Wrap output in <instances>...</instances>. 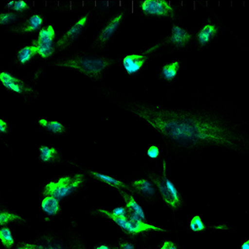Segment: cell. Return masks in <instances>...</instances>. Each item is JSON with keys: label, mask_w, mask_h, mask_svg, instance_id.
<instances>
[{"label": "cell", "mask_w": 249, "mask_h": 249, "mask_svg": "<svg viewBox=\"0 0 249 249\" xmlns=\"http://www.w3.org/2000/svg\"><path fill=\"white\" fill-rule=\"evenodd\" d=\"M208 228L212 230L217 231H228L234 230V228H230L227 224H220L216 226L213 225V226H209Z\"/></svg>", "instance_id": "obj_34"}, {"label": "cell", "mask_w": 249, "mask_h": 249, "mask_svg": "<svg viewBox=\"0 0 249 249\" xmlns=\"http://www.w3.org/2000/svg\"><path fill=\"white\" fill-rule=\"evenodd\" d=\"M91 17V13L81 14L69 28L58 36L55 42L56 57L72 50L76 45H78L76 43V39L82 32H86L89 29Z\"/></svg>", "instance_id": "obj_12"}, {"label": "cell", "mask_w": 249, "mask_h": 249, "mask_svg": "<svg viewBox=\"0 0 249 249\" xmlns=\"http://www.w3.org/2000/svg\"><path fill=\"white\" fill-rule=\"evenodd\" d=\"M0 225L1 228H11L13 225H17L22 228H30V223L25 218L19 215L16 211H11L9 206L3 203H1L0 209Z\"/></svg>", "instance_id": "obj_25"}, {"label": "cell", "mask_w": 249, "mask_h": 249, "mask_svg": "<svg viewBox=\"0 0 249 249\" xmlns=\"http://www.w3.org/2000/svg\"><path fill=\"white\" fill-rule=\"evenodd\" d=\"M37 161L42 168L69 164V159H64L63 153L56 146H49L47 144H41L38 146Z\"/></svg>", "instance_id": "obj_19"}, {"label": "cell", "mask_w": 249, "mask_h": 249, "mask_svg": "<svg viewBox=\"0 0 249 249\" xmlns=\"http://www.w3.org/2000/svg\"><path fill=\"white\" fill-rule=\"evenodd\" d=\"M189 229L194 233L199 235V234L206 232L209 228L204 221V219L200 215L196 214V215H194L190 219Z\"/></svg>", "instance_id": "obj_27"}, {"label": "cell", "mask_w": 249, "mask_h": 249, "mask_svg": "<svg viewBox=\"0 0 249 249\" xmlns=\"http://www.w3.org/2000/svg\"><path fill=\"white\" fill-rule=\"evenodd\" d=\"M136 8L131 3L132 14L135 10L140 20L181 21L188 17V10L183 0H138Z\"/></svg>", "instance_id": "obj_6"}, {"label": "cell", "mask_w": 249, "mask_h": 249, "mask_svg": "<svg viewBox=\"0 0 249 249\" xmlns=\"http://www.w3.org/2000/svg\"><path fill=\"white\" fill-rule=\"evenodd\" d=\"M123 181L130 187L133 196L141 200V202L153 206L161 200L153 182L142 174H135L124 178Z\"/></svg>", "instance_id": "obj_13"}, {"label": "cell", "mask_w": 249, "mask_h": 249, "mask_svg": "<svg viewBox=\"0 0 249 249\" xmlns=\"http://www.w3.org/2000/svg\"><path fill=\"white\" fill-rule=\"evenodd\" d=\"M90 249H114L113 243H109L108 241H100L94 243Z\"/></svg>", "instance_id": "obj_33"}, {"label": "cell", "mask_w": 249, "mask_h": 249, "mask_svg": "<svg viewBox=\"0 0 249 249\" xmlns=\"http://www.w3.org/2000/svg\"><path fill=\"white\" fill-rule=\"evenodd\" d=\"M185 62V60L181 58L165 62L159 68L157 72V80L159 83H165L168 85L174 84L180 75Z\"/></svg>", "instance_id": "obj_20"}, {"label": "cell", "mask_w": 249, "mask_h": 249, "mask_svg": "<svg viewBox=\"0 0 249 249\" xmlns=\"http://www.w3.org/2000/svg\"><path fill=\"white\" fill-rule=\"evenodd\" d=\"M84 214L111 221L120 228L122 237L134 241L142 249H156L149 244L153 234L172 232L171 231L150 224L143 209L136 198L111 210L92 206L84 212Z\"/></svg>", "instance_id": "obj_2"}, {"label": "cell", "mask_w": 249, "mask_h": 249, "mask_svg": "<svg viewBox=\"0 0 249 249\" xmlns=\"http://www.w3.org/2000/svg\"><path fill=\"white\" fill-rule=\"evenodd\" d=\"M162 168H153L149 166H139L142 174L153 182L158 190L162 202L168 206L175 216V213L180 212L186 206L184 196L176 184L168 177V160L162 156Z\"/></svg>", "instance_id": "obj_4"}, {"label": "cell", "mask_w": 249, "mask_h": 249, "mask_svg": "<svg viewBox=\"0 0 249 249\" xmlns=\"http://www.w3.org/2000/svg\"><path fill=\"white\" fill-rule=\"evenodd\" d=\"M0 84L3 89L15 96L21 98L23 102L31 106L37 101L40 92L18 72H14L11 65L0 68Z\"/></svg>", "instance_id": "obj_9"}, {"label": "cell", "mask_w": 249, "mask_h": 249, "mask_svg": "<svg viewBox=\"0 0 249 249\" xmlns=\"http://www.w3.org/2000/svg\"><path fill=\"white\" fill-rule=\"evenodd\" d=\"M109 101L161 136L168 161L199 159L209 148L249 156V122L236 104L212 91L210 98L197 95L190 107H168L118 91L110 93Z\"/></svg>", "instance_id": "obj_1"}, {"label": "cell", "mask_w": 249, "mask_h": 249, "mask_svg": "<svg viewBox=\"0 0 249 249\" xmlns=\"http://www.w3.org/2000/svg\"><path fill=\"white\" fill-rule=\"evenodd\" d=\"M225 28L224 22L215 14L207 17L205 23L196 31L195 51L199 53L206 51L212 44L217 41Z\"/></svg>", "instance_id": "obj_14"}, {"label": "cell", "mask_w": 249, "mask_h": 249, "mask_svg": "<svg viewBox=\"0 0 249 249\" xmlns=\"http://www.w3.org/2000/svg\"><path fill=\"white\" fill-rule=\"evenodd\" d=\"M47 25V14L41 9L34 10L19 19V21L8 29L4 33L15 35L20 37H33Z\"/></svg>", "instance_id": "obj_15"}, {"label": "cell", "mask_w": 249, "mask_h": 249, "mask_svg": "<svg viewBox=\"0 0 249 249\" xmlns=\"http://www.w3.org/2000/svg\"><path fill=\"white\" fill-rule=\"evenodd\" d=\"M12 133V127L10 125V122L5 119L0 118V138L3 140V138L9 137Z\"/></svg>", "instance_id": "obj_31"}, {"label": "cell", "mask_w": 249, "mask_h": 249, "mask_svg": "<svg viewBox=\"0 0 249 249\" xmlns=\"http://www.w3.org/2000/svg\"><path fill=\"white\" fill-rule=\"evenodd\" d=\"M69 165L72 166L75 168H78V170L84 172L88 177L90 178L91 180L95 181L97 183L103 184L106 186L112 188L114 190L118 191L120 194V196L122 197L123 202H125L126 200L130 199L131 197L133 196V195L131 194L130 187L124 183L123 180H119L117 178L112 177L109 175L102 174L100 171H97L94 169L87 168L85 166L80 165L76 160H71L69 159Z\"/></svg>", "instance_id": "obj_17"}, {"label": "cell", "mask_w": 249, "mask_h": 249, "mask_svg": "<svg viewBox=\"0 0 249 249\" xmlns=\"http://www.w3.org/2000/svg\"><path fill=\"white\" fill-rule=\"evenodd\" d=\"M43 63L47 67L78 72L94 84H101L107 72L122 63V56L110 57L95 54L82 50L76 45L72 50Z\"/></svg>", "instance_id": "obj_3"}, {"label": "cell", "mask_w": 249, "mask_h": 249, "mask_svg": "<svg viewBox=\"0 0 249 249\" xmlns=\"http://www.w3.org/2000/svg\"><path fill=\"white\" fill-rule=\"evenodd\" d=\"M132 15L131 6L120 2L113 12L96 26V36L88 50L95 54L103 55L111 43L116 31L122 28L129 16Z\"/></svg>", "instance_id": "obj_7"}, {"label": "cell", "mask_w": 249, "mask_h": 249, "mask_svg": "<svg viewBox=\"0 0 249 249\" xmlns=\"http://www.w3.org/2000/svg\"><path fill=\"white\" fill-rule=\"evenodd\" d=\"M159 41L162 46V56L190 53L195 50L196 31L186 26L184 20L174 22L168 33Z\"/></svg>", "instance_id": "obj_8"}, {"label": "cell", "mask_w": 249, "mask_h": 249, "mask_svg": "<svg viewBox=\"0 0 249 249\" xmlns=\"http://www.w3.org/2000/svg\"><path fill=\"white\" fill-rule=\"evenodd\" d=\"M0 240L3 249H15L17 245V238L13 236L11 228L3 227L0 230Z\"/></svg>", "instance_id": "obj_26"}, {"label": "cell", "mask_w": 249, "mask_h": 249, "mask_svg": "<svg viewBox=\"0 0 249 249\" xmlns=\"http://www.w3.org/2000/svg\"><path fill=\"white\" fill-rule=\"evenodd\" d=\"M15 249H70L61 231L45 229L29 239H17Z\"/></svg>", "instance_id": "obj_11"}, {"label": "cell", "mask_w": 249, "mask_h": 249, "mask_svg": "<svg viewBox=\"0 0 249 249\" xmlns=\"http://www.w3.org/2000/svg\"><path fill=\"white\" fill-rule=\"evenodd\" d=\"M57 37L56 29L52 24H47L37 34L31 37L30 44L36 47L40 61L47 62L56 57L55 42Z\"/></svg>", "instance_id": "obj_16"}, {"label": "cell", "mask_w": 249, "mask_h": 249, "mask_svg": "<svg viewBox=\"0 0 249 249\" xmlns=\"http://www.w3.org/2000/svg\"><path fill=\"white\" fill-rule=\"evenodd\" d=\"M162 46L160 41L153 46L138 51L136 53H129L122 56V63L125 71V75L130 78L132 75L143 72L146 65L151 60L162 56Z\"/></svg>", "instance_id": "obj_10"}, {"label": "cell", "mask_w": 249, "mask_h": 249, "mask_svg": "<svg viewBox=\"0 0 249 249\" xmlns=\"http://www.w3.org/2000/svg\"><path fill=\"white\" fill-rule=\"evenodd\" d=\"M239 249H249V239L246 240L240 245Z\"/></svg>", "instance_id": "obj_35"}, {"label": "cell", "mask_w": 249, "mask_h": 249, "mask_svg": "<svg viewBox=\"0 0 249 249\" xmlns=\"http://www.w3.org/2000/svg\"><path fill=\"white\" fill-rule=\"evenodd\" d=\"M40 208L43 214V221L51 224L63 213L62 204L58 198L46 196L40 199Z\"/></svg>", "instance_id": "obj_24"}, {"label": "cell", "mask_w": 249, "mask_h": 249, "mask_svg": "<svg viewBox=\"0 0 249 249\" xmlns=\"http://www.w3.org/2000/svg\"><path fill=\"white\" fill-rule=\"evenodd\" d=\"M90 181L88 175L81 170L72 173L67 172L42 182L37 190L39 199L46 196L58 199L64 197L73 198L88 190Z\"/></svg>", "instance_id": "obj_5"}, {"label": "cell", "mask_w": 249, "mask_h": 249, "mask_svg": "<svg viewBox=\"0 0 249 249\" xmlns=\"http://www.w3.org/2000/svg\"><path fill=\"white\" fill-rule=\"evenodd\" d=\"M37 62H40V58L36 47L31 44H25L17 49L10 65L12 68L25 69Z\"/></svg>", "instance_id": "obj_21"}, {"label": "cell", "mask_w": 249, "mask_h": 249, "mask_svg": "<svg viewBox=\"0 0 249 249\" xmlns=\"http://www.w3.org/2000/svg\"><path fill=\"white\" fill-rule=\"evenodd\" d=\"M146 153H147V156L149 157L151 160H157V159H161L162 156L158 145L154 143L151 144V145L147 146Z\"/></svg>", "instance_id": "obj_32"}, {"label": "cell", "mask_w": 249, "mask_h": 249, "mask_svg": "<svg viewBox=\"0 0 249 249\" xmlns=\"http://www.w3.org/2000/svg\"><path fill=\"white\" fill-rule=\"evenodd\" d=\"M38 131L42 134H47L56 138H62L69 135L71 128L62 122L53 119L40 117L37 120Z\"/></svg>", "instance_id": "obj_22"}, {"label": "cell", "mask_w": 249, "mask_h": 249, "mask_svg": "<svg viewBox=\"0 0 249 249\" xmlns=\"http://www.w3.org/2000/svg\"><path fill=\"white\" fill-rule=\"evenodd\" d=\"M45 67H47V66H46L45 63H43L42 65L40 66L37 69H36L33 72L27 73L24 78H25L30 84H32L33 86L36 87V86L39 84V82L41 80V77H42V75H43Z\"/></svg>", "instance_id": "obj_29"}, {"label": "cell", "mask_w": 249, "mask_h": 249, "mask_svg": "<svg viewBox=\"0 0 249 249\" xmlns=\"http://www.w3.org/2000/svg\"><path fill=\"white\" fill-rule=\"evenodd\" d=\"M114 249H142L137 243L126 237H122L119 238L115 243H113Z\"/></svg>", "instance_id": "obj_28"}, {"label": "cell", "mask_w": 249, "mask_h": 249, "mask_svg": "<svg viewBox=\"0 0 249 249\" xmlns=\"http://www.w3.org/2000/svg\"><path fill=\"white\" fill-rule=\"evenodd\" d=\"M156 249H181L180 245L178 240L164 239L159 241L156 245Z\"/></svg>", "instance_id": "obj_30"}, {"label": "cell", "mask_w": 249, "mask_h": 249, "mask_svg": "<svg viewBox=\"0 0 249 249\" xmlns=\"http://www.w3.org/2000/svg\"><path fill=\"white\" fill-rule=\"evenodd\" d=\"M45 6L40 8L47 15L51 13H89L92 7L91 0H55L45 1Z\"/></svg>", "instance_id": "obj_18"}, {"label": "cell", "mask_w": 249, "mask_h": 249, "mask_svg": "<svg viewBox=\"0 0 249 249\" xmlns=\"http://www.w3.org/2000/svg\"><path fill=\"white\" fill-rule=\"evenodd\" d=\"M77 228V222L73 218L71 217L69 224L64 226L61 231L69 248L70 249H90L86 240L76 230Z\"/></svg>", "instance_id": "obj_23"}]
</instances>
